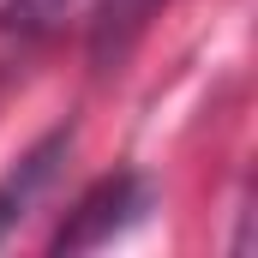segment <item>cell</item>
<instances>
[{"instance_id": "2", "label": "cell", "mask_w": 258, "mask_h": 258, "mask_svg": "<svg viewBox=\"0 0 258 258\" xmlns=\"http://www.w3.org/2000/svg\"><path fill=\"white\" fill-rule=\"evenodd\" d=\"M66 150H72V126H54L48 138H36L12 168H6V180H0V240L36 210V198L54 186V174H60Z\"/></svg>"}, {"instance_id": "1", "label": "cell", "mask_w": 258, "mask_h": 258, "mask_svg": "<svg viewBox=\"0 0 258 258\" xmlns=\"http://www.w3.org/2000/svg\"><path fill=\"white\" fill-rule=\"evenodd\" d=\"M150 180L144 174H108V180H96L90 192L78 198V210L60 222V234L48 240V252H90V246H108V240H120L126 228H138L144 216H150Z\"/></svg>"}, {"instance_id": "3", "label": "cell", "mask_w": 258, "mask_h": 258, "mask_svg": "<svg viewBox=\"0 0 258 258\" xmlns=\"http://www.w3.org/2000/svg\"><path fill=\"white\" fill-rule=\"evenodd\" d=\"M150 12H156V0H96V12H90V54H96V66L120 60Z\"/></svg>"}, {"instance_id": "4", "label": "cell", "mask_w": 258, "mask_h": 258, "mask_svg": "<svg viewBox=\"0 0 258 258\" xmlns=\"http://www.w3.org/2000/svg\"><path fill=\"white\" fill-rule=\"evenodd\" d=\"M90 12H96V0H12V6H6V24H18V30H30V36H54L66 24L90 18Z\"/></svg>"}]
</instances>
